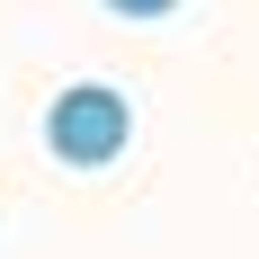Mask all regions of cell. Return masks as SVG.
<instances>
[{"instance_id":"6da1fadb","label":"cell","mask_w":259,"mask_h":259,"mask_svg":"<svg viewBox=\"0 0 259 259\" xmlns=\"http://www.w3.org/2000/svg\"><path fill=\"white\" fill-rule=\"evenodd\" d=\"M125 143H134V99L107 90V80H72V90L45 107V152L63 161V170H107Z\"/></svg>"},{"instance_id":"7a4b0ae2","label":"cell","mask_w":259,"mask_h":259,"mask_svg":"<svg viewBox=\"0 0 259 259\" xmlns=\"http://www.w3.org/2000/svg\"><path fill=\"white\" fill-rule=\"evenodd\" d=\"M107 9H116V18H134V27H143V18H170L179 0H107Z\"/></svg>"}]
</instances>
